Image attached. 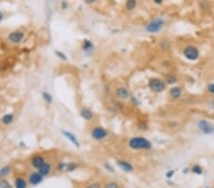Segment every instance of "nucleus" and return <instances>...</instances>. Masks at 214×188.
Listing matches in <instances>:
<instances>
[{"label": "nucleus", "mask_w": 214, "mask_h": 188, "mask_svg": "<svg viewBox=\"0 0 214 188\" xmlns=\"http://www.w3.org/2000/svg\"><path fill=\"white\" fill-rule=\"evenodd\" d=\"M128 145L130 149L135 151L140 150H151L152 143L150 141L143 136H134L129 140Z\"/></svg>", "instance_id": "f257e3e1"}, {"label": "nucleus", "mask_w": 214, "mask_h": 188, "mask_svg": "<svg viewBox=\"0 0 214 188\" xmlns=\"http://www.w3.org/2000/svg\"><path fill=\"white\" fill-rule=\"evenodd\" d=\"M166 24V20L163 17H154L152 18L145 27V30L150 34H155L161 31Z\"/></svg>", "instance_id": "f03ea898"}, {"label": "nucleus", "mask_w": 214, "mask_h": 188, "mask_svg": "<svg viewBox=\"0 0 214 188\" xmlns=\"http://www.w3.org/2000/svg\"><path fill=\"white\" fill-rule=\"evenodd\" d=\"M148 86L149 89L154 93H161L164 92L166 88V84L164 80L158 77H152L148 80Z\"/></svg>", "instance_id": "7ed1b4c3"}, {"label": "nucleus", "mask_w": 214, "mask_h": 188, "mask_svg": "<svg viewBox=\"0 0 214 188\" xmlns=\"http://www.w3.org/2000/svg\"><path fill=\"white\" fill-rule=\"evenodd\" d=\"M183 55H184V57L187 60L194 62L199 58L200 51H199V50H198L197 47H195L193 45H189L184 50H183Z\"/></svg>", "instance_id": "20e7f679"}, {"label": "nucleus", "mask_w": 214, "mask_h": 188, "mask_svg": "<svg viewBox=\"0 0 214 188\" xmlns=\"http://www.w3.org/2000/svg\"><path fill=\"white\" fill-rule=\"evenodd\" d=\"M90 137L93 138L94 141L97 142H101L104 141L107 137L109 136V131L107 130L105 128L101 127V125H96L93 129L90 130Z\"/></svg>", "instance_id": "39448f33"}, {"label": "nucleus", "mask_w": 214, "mask_h": 188, "mask_svg": "<svg viewBox=\"0 0 214 188\" xmlns=\"http://www.w3.org/2000/svg\"><path fill=\"white\" fill-rule=\"evenodd\" d=\"M197 127L205 135H210L214 133V124L207 120H200L197 123Z\"/></svg>", "instance_id": "423d86ee"}, {"label": "nucleus", "mask_w": 214, "mask_h": 188, "mask_svg": "<svg viewBox=\"0 0 214 188\" xmlns=\"http://www.w3.org/2000/svg\"><path fill=\"white\" fill-rule=\"evenodd\" d=\"M25 37V33L20 29H15L12 30L8 35V40L11 44H20Z\"/></svg>", "instance_id": "0eeeda50"}, {"label": "nucleus", "mask_w": 214, "mask_h": 188, "mask_svg": "<svg viewBox=\"0 0 214 188\" xmlns=\"http://www.w3.org/2000/svg\"><path fill=\"white\" fill-rule=\"evenodd\" d=\"M61 134H62L70 143H71L76 148H80L81 147V143H80V141L79 139L77 138V136H76L74 133H72L71 131L70 130H61Z\"/></svg>", "instance_id": "6e6552de"}, {"label": "nucleus", "mask_w": 214, "mask_h": 188, "mask_svg": "<svg viewBox=\"0 0 214 188\" xmlns=\"http://www.w3.org/2000/svg\"><path fill=\"white\" fill-rule=\"evenodd\" d=\"M114 95H115V97L118 98L119 100H121V101H125V100H127V99L130 98V91H129V89H128L127 87H123V86H120V87H118L115 88V90H114Z\"/></svg>", "instance_id": "1a4fd4ad"}, {"label": "nucleus", "mask_w": 214, "mask_h": 188, "mask_svg": "<svg viewBox=\"0 0 214 188\" xmlns=\"http://www.w3.org/2000/svg\"><path fill=\"white\" fill-rule=\"evenodd\" d=\"M79 115L80 117L87 121V122H90V121H93V118H94V114L93 112L91 111V109L89 108V107H82L80 109V112H79Z\"/></svg>", "instance_id": "9d476101"}, {"label": "nucleus", "mask_w": 214, "mask_h": 188, "mask_svg": "<svg viewBox=\"0 0 214 188\" xmlns=\"http://www.w3.org/2000/svg\"><path fill=\"white\" fill-rule=\"evenodd\" d=\"M45 163H46L45 158L42 155H39V154L33 156V158L30 159V164L36 169H39Z\"/></svg>", "instance_id": "9b49d317"}, {"label": "nucleus", "mask_w": 214, "mask_h": 188, "mask_svg": "<svg viewBox=\"0 0 214 188\" xmlns=\"http://www.w3.org/2000/svg\"><path fill=\"white\" fill-rule=\"evenodd\" d=\"M44 179V176H42L39 172H33L32 174L29 176V182L32 185H37L42 182Z\"/></svg>", "instance_id": "f8f14e48"}, {"label": "nucleus", "mask_w": 214, "mask_h": 188, "mask_svg": "<svg viewBox=\"0 0 214 188\" xmlns=\"http://www.w3.org/2000/svg\"><path fill=\"white\" fill-rule=\"evenodd\" d=\"M117 166L124 172H127V173H130V172L133 171V165L128 162V161H124V160H121L117 162Z\"/></svg>", "instance_id": "ddd939ff"}, {"label": "nucleus", "mask_w": 214, "mask_h": 188, "mask_svg": "<svg viewBox=\"0 0 214 188\" xmlns=\"http://www.w3.org/2000/svg\"><path fill=\"white\" fill-rule=\"evenodd\" d=\"M81 48H82V50H83L84 52H86V53H91V52L94 51L95 47H94V44L93 43V41L86 38L82 42Z\"/></svg>", "instance_id": "4468645a"}, {"label": "nucleus", "mask_w": 214, "mask_h": 188, "mask_svg": "<svg viewBox=\"0 0 214 188\" xmlns=\"http://www.w3.org/2000/svg\"><path fill=\"white\" fill-rule=\"evenodd\" d=\"M182 94H183V89L178 86H174L170 89V96L174 100L179 99L182 96Z\"/></svg>", "instance_id": "2eb2a0df"}, {"label": "nucleus", "mask_w": 214, "mask_h": 188, "mask_svg": "<svg viewBox=\"0 0 214 188\" xmlns=\"http://www.w3.org/2000/svg\"><path fill=\"white\" fill-rule=\"evenodd\" d=\"M37 170H38V172H39V173H40L42 176H44V177L49 176V175L51 174L52 170V164H51L50 163H48V162H46V163H45L39 169H37Z\"/></svg>", "instance_id": "dca6fc26"}, {"label": "nucleus", "mask_w": 214, "mask_h": 188, "mask_svg": "<svg viewBox=\"0 0 214 188\" xmlns=\"http://www.w3.org/2000/svg\"><path fill=\"white\" fill-rule=\"evenodd\" d=\"M42 99L46 104H48V105H52L53 102V97L52 95V93L47 91V90H44L42 92Z\"/></svg>", "instance_id": "f3484780"}, {"label": "nucleus", "mask_w": 214, "mask_h": 188, "mask_svg": "<svg viewBox=\"0 0 214 188\" xmlns=\"http://www.w3.org/2000/svg\"><path fill=\"white\" fill-rule=\"evenodd\" d=\"M13 121H14V114L13 113H7V114L3 115L1 118V122L5 125L11 124Z\"/></svg>", "instance_id": "a211bd4d"}, {"label": "nucleus", "mask_w": 214, "mask_h": 188, "mask_svg": "<svg viewBox=\"0 0 214 188\" xmlns=\"http://www.w3.org/2000/svg\"><path fill=\"white\" fill-rule=\"evenodd\" d=\"M27 181L21 177L16 178L14 181V188H27Z\"/></svg>", "instance_id": "6ab92c4d"}, {"label": "nucleus", "mask_w": 214, "mask_h": 188, "mask_svg": "<svg viewBox=\"0 0 214 188\" xmlns=\"http://www.w3.org/2000/svg\"><path fill=\"white\" fill-rule=\"evenodd\" d=\"M137 7V0H127L125 3V8L127 11H131Z\"/></svg>", "instance_id": "aec40b11"}, {"label": "nucleus", "mask_w": 214, "mask_h": 188, "mask_svg": "<svg viewBox=\"0 0 214 188\" xmlns=\"http://www.w3.org/2000/svg\"><path fill=\"white\" fill-rule=\"evenodd\" d=\"M177 81H178L177 77H176L175 75H173V74H169V75H166V79H165V82H166V84H167V85H174V84L177 83Z\"/></svg>", "instance_id": "412c9836"}, {"label": "nucleus", "mask_w": 214, "mask_h": 188, "mask_svg": "<svg viewBox=\"0 0 214 188\" xmlns=\"http://www.w3.org/2000/svg\"><path fill=\"white\" fill-rule=\"evenodd\" d=\"M77 168H78V163H76V162H69V163H67L65 171H67V172H72V171L76 170Z\"/></svg>", "instance_id": "4be33fe9"}, {"label": "nucleus", "mask_w": 214, "mask_h": 188, "mask_svg": "<svg viewBox=\"0 0 214 188\" xmlns=\"http://www.w3.org/2000/svg\"><path fill=\"white\" fill-rule=\"evenodd\" d=\"M11 172V166L10 165H5L2 168H0V179L5 178L6 176H8Z\"/></svg>", "instance_id": "5701e85b"}, {"label": "nucleus", "mask_w": 214, "mask_h": 188, "mask_svg": "<svg viewBox=\"0 0 214 188\" xmlns=\"http://www.w3.org/2000/svg\"><path fill=\"white\" fill-rule=\"evenodd\" d=\"M191 172L196 175H202L203 172H204V169L201 165H199L198 163H195L192 167H191Z\"/></svg>", "instance_id": "b1692460"}, {"label": "nucleus", "mask_w": 214, "mask_h": 188, "mask_svg": "<svg viewBox=\"0 0 214 188\" xmlns=\"http://www.w3.org/2000/svg\"><path fill=\"white\" fill-rule=\"evenodd\" d=\"M54 54H55V56H56L58 59H60L61 61H64V62L68 61V56H67V54H66L64 51H62L56 50V51H54Z\"/></svg>", "instance_id": "393cba45"}, {"label": "nucleus", "mask_w": 214, "mask_h": 188, "mask_svg": "<svg viewBox=\"0 0 214 188\" xmlns=\"http://www.w3.org/2000/svg\"><path fill=\"white\" fill-rule=\"evenodd\" d=\"M105 188H119V184L115 181H109L105 184Z\"/></svg>", "instance_id": "a878e982"}, {"label": "nucleus", "mask_w": 214, "mask_h": 188, "mask_svg": "<svg viewBox=\"0 0 214 188\" xmlns=\"http://www.w3.org/2000/svg\"><path fill=\"white\" fill-rule=\"evenodd\" d=\"M0 188H11V185L8 181L1 180L0 181Z\"/></svg>", "instance_id": "bb28decb"}, {"label": "nucleus", "mask_w": 214, "mask_h": 188, "mask_svg": "<svg viewBox=\"0 0 214 188\" xmlns=\"http://www.w3.org/2000/svg\"><path fill=\"white\" fill-rule=\"evenodd\" d=\"M66 165H67L66 162H59L58 164H57V170H59V171H65Z\"/></svg>", "instance_id": "cd10ccee"}, {"label": "nucleus", "mask_w": 214, "mask_h": 188, "mask_svg": "<svg viewBox=\"0 0 214 188\" xmlns=\"http://www.w3.org/2000/svg\"><path fill=\"white\" fill-rule=\"evenodd\" d=\"M200 6L203 10H207L209 8V2L207 1V0H202V1L200 2Z\"/></svg>", "instance_id": "c85d7f7f"}, {"label": "nucleus", "mask_w": 214, "mask_h": 188, "mask_svg": "<svg viewBox=\"0 0 214 188\" xmlns=\"http://www.w3.org/2000/svg\"><path fill=\"white\" fill-rule=\"evenodd\" d=\"M60 8L62 9L63 11H66L69 8V3L66 1V0H62L61 3H60Z\"/></svg>", "instance_id": "c756f323"}, {"label": "nucleus", "mask_w": 214, "mask_h": 188, "mask_svg": "<svg viewBox=\"0 0 214 188\" xmlns=\"http://www.w3.org/2000/svg\"><path fill=\"white\" fill-rule=\"evenodd\" d=\"M104 167L107 169V171H110V172H112V173H113V167L110 164V163H106L105 164H104Z\"/></svg>", "instance_id": "7c9ffc66"}, {"label": "nucleus", "mask_w": 214, "mask_h": 188, "mask_svg": "<svg viewBox=\"0 0 214 188\" xmlns=\"http://www.w3.org/2000/svg\"><path fill=\"white\" fill-rule=\"evenodd\" d=\"M87 188H101V185L99 182H93V183H90L87 186Z\"/></svg>", "instance_id": "2f4dec72"}, {"label": "nucleus", "mask_w": 214, "mask_h": 188, "mask_svg": "<svg viewBox=\"0 0 214 188\" xmlns=\"http://www.w3.org/2000/svg\"><path fill=\"white\" fill-rule=\"evenodd\" d=\"M174 174H175V171H174V170H170L169 172H166V177L167 179H171V178L174 176Z\"/></svg>", "instance_id": "473e14b6"}, {"label": "nucleus", "mask_w": 214, "mask_h": 188, "mask_svg": "<svg viewBox=\"0 0 214 188\" xmlns=\"http://www.w3.org/2000/svg\"><path fill=\"white\" fill-rule=\"evenodd\" d=\"M207 90L211 94H214V83H210L207 85Z\"/></svg>", "instance_id": "72a5a7b5"}, {"label": "nucleus", "mask_w": 214, "mask_h": 188, "mask_svg": "<svg viewBox=\"0 0 214 188\" xmlns=\"http://www.w3.org/2000/svg\"><path fill=\"white\" fill-rule=\"evenodd\" d=\"M83 1L86 5H93L97 1V0H83Z\"/></svg>", "instance_id": "f704fd0d"}, {"label": "nucleus", "mask_w": 214, "mask_h": 188, "mask_svg": "<svg viewBox=\"0 0 214 188\" xmlns=\"http://www.w3.org/2000/svg\"><path fill=\"white\" fill-rule=\"evenodd\" d=\"M153 2H154L156 5H161V4H163L164 0H153Z\"/></svg>", "instance_id": "c9c22d12"}, {"label": "nucleus", "mask_w": 214, "mask_h": 188, "mask_svg": "<svg viewBox=\"0 0 214 188\" xmlns=\"http://www.w3.org/2000/svg\"><path fill=\"white\" fill-rule=\"evenodd\" d=\"M3 19H4V13L1 11H0V22H1Z\"/></svg>", "instance_id": "e433bc0d"}, {"label": "nucleus", "mask_w": 214, "mask_h": 188, "mask_svg": "<svg viewBox=\"0 0 214 188\" xmlns=\"http://www.w3.org/2000/svg\"><path fill=\"white\" fill-rule=\"evenodd\" d=\"M52 1H57V0H52Z\"/></svg>", "instance_id": "4c0bfd02"}, {"label": "nucleus", "mask_w": 214, "mask_h": 188, "mask_svg": "<svg viewBox=\"0 0 214 188\" xmlns=\"http://www.w3.org/2000/svg\"><path fill=\"white\" fill-rule=\"evenodd\" d=\"M206 188H210V187H206Z\"/></svg>", "instance_id": "58836bf2"}]
</instances>
